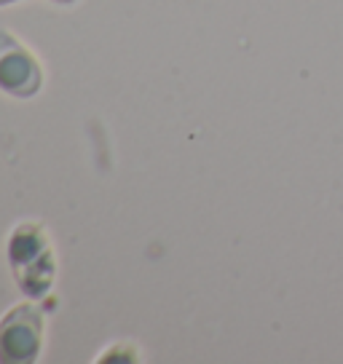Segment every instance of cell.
I'll list each match as a JSON object with an SVG mask.
<instances>
[{
  "label": "cell",
  "instance_id": "5",
  "mask_svg": "<svg viewBox=\"0 0 343 364\" xmlns=\"http://www.w3.org/2000/svg\"><path fill=\"white\" fill-rule=\"evenodd\" d=\"M57 3H73V0H57Z\"/></svg>",
  "mask_w": 343,
  "mask_h": 364
},
{
  "label": "cell",
  "instance_id": "2",
  "mask_svg": "<svg viewBox=\"0 0 343 364\" xmlns=\"http://www.w3.org/2000/svg\"><path fill=\"white\" fill-rule=\"evenodd\" d=\"M43 343V314L35 306L11 308L0 321V362H35Z\"/></svg>",
  "mask_w": 343,
  "mask_h": 364
},
{
  "label": "cell",
  "instance_id": "4",
  "mask_svg": "<svg viewBox=\"0 0 343 364\" xmlns=\"http://www.w3.org/2000/svg\"><path fill=\"white\" fill-rule=\"evenodd\" d=\"M6 3H16V0H0V6H6Z\"/></svg>",
  "mask_w": 343,
  "mask_h": 364
},
{
  "label": "cell",
  "instance_id": "3",
  "mask_svg": "<svg viewBox=\"0 0 343 364\" xmlns=\"http://www.w3.org/2000/svg\"><path fill=\"white\" fill-rule=\"evenodd\" d=\"M43 83L35 57L11 33L0 30V89L11 97H33Z\"/></svg>",
  "mask_w": 343,
  "mask_h": 364
},
{
  "label": "cell",
  "instance_id": "1",
  "mask_svg": "<svg viewBox=\"0 0 343 364\" xmlns=\"http://www.w3.org/2000/svg\"><path fill=\"white\" fill-rule=\"evenodd\" d=\"M9 262L16 282L30 297H43L54 282V252L46 230L35 223H22L9 241Z\"/></svg>",
  "mask_w": 343,
  "mask_h": 364
}]
</instances>
